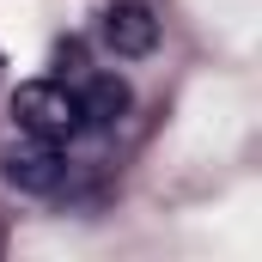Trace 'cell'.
<instances>
[{
  "mask_svg": "<svg viewBox=\"0 0 262 262\" xmlns=\"http://www.w3.org/2000/svg\"><path fill=\"white\" fill-rule=\"evenodd\" d=\"M0 177L12 183V189H25V195H55L67 177V159L55 140H37V134H18L6 152H0Z\"/></svg>",
  "mask_w": 262,
  "mask_h": 262,
  "instance_id": "obj_2",
  "label": "cell"
},
{
  "mask_svg": "<svg viewBox=\"0 0 262 262\" xmlns=\"http://www.w3.org/2000/svg\"><path fill=\"white\" fill-rule=\"evenodd\" d=\"M73 104H79V122H85V128H110V122L128 110V85H122L116 73H85V79L73 85Z\"/></svg>",
  "mask_w": 262,
  "mask_h": 262,
  "instance_id": "obj_4",
  "label": "cell"
},
{
  "mask_svg": "<svg viewBox=\"0 0 262 262\" xmlns=\"http://www.w3.org/2000/svg\"><path fill=\"white\" fill-rule=\"evenodd\" d=\"M104 43L116 49V55H152V43H159V18L140 6V0H116L110 12H104Z\"/></svg>",
  "mask_w": 262,
  "mask_h": 262,
  "instance_id": "obj_3",
  "label": "cell"
},
{
  "mask_svg": "<svg viewBox=\"0 0 262 262\" xmlns=\"http://www.w3.org/2000/svg\"><path fill=\"white\" fill-rule=\"evenodd\" d=\"M12 116H18L25 134L55 140V146L85 128V122H79V104H73V92H67L61 79H25V85L12 92Z\"/></svg>",
  "mask_w": 262,
  "mask_h": 262,
  "instance_id": "obj_1",
  "label": "cell"
}]
</instances>
